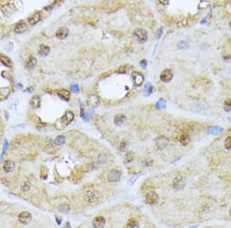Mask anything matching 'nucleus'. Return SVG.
<instances>
[{
    "instance_id": "1",
    "label": "nucleus",
    "mask_w": 231,
    "mask_h": 228,
    "mask_svg": "<svg viewBox=\"0 0 231 228\" xmlns=\"http://www.w3.org/2000/svg\"><path fill=\"white\" fill-rule=\"evenodd\" d=\"M75 118V115L74 113L71 111H66L64 113V115L60 118L59 120L56 121V128H59V129H61V128H65L66 126L69 125L72 121L74 120Z\"/></svg>"
},
{
    "instance_id": "2",
    "label": "nucleus",
    "mask_w": 231,
    "mask_h": 228,
    "mask_svg": "<svg viewBox=\"0 0 231 228\" xmlns=\"http://www.w3.org/2000/svg\"><path fill=\"white\" fill-rule=\"evenodd\" d=\"M85 200L90 204H96L102 200L101 194L95 189H89L85 192Z\"/></svg>"
},
{
    "instance_id": "3",
    "label": "nucleus",
    "mask_w": 231,
    "mask_h": 228,
    "mask_svg": "<svg viewBox=\"0 0 231 228\" xmlns=\"http://www.w3.org/2000/svg\"><path fill=\"white\" fill-rule=\"evenodd\" d=\"M133 35L135 36V38L137 39V41L139 42H141V43H143L147 40L148 34H147V32L143 29H136L134 31Z\"/></svg>"
},
{
    "instance_id": "4",
    "label": "nucleus",
    "mask_w": 231,
    "mask_h": 228,
    "mask_svg": "<svg viewBox=\"0 0 231 228\" xmlns=\"http://www.w3.org/2000/svg\"><path fill=\"white\" fill-rule=\"evenodd\" d=\"M121 171H119V170H116V169H113L109 171L107 179L110 182H118L121 178Z\"/></svg>"
},
{
    "instance_id": "5",
    "label": "nucleus",
    "mask_w": 231,
    "mask_h": 228,
    "mask_svg": "<svg viewBox=\"0 0 231 228\" xmlns=\"http://www.w3.org/2000/svg\"><path fill=\"white\" fill-rule=\"evenodd\" d=\"M18 221L22 224L27 225L32 221V215L29 212L23 211L22 213H20L19 215L18 216Z\"/></svg>"
},
{
    "instance_id": "6",
    "label": "nucleus",
    "mask_w": 231,
    "mask_h": 228,
    "mask_svg": "<svg viewBox=\"0 0 231 228\" xmlns=\"http://www.w3.org/2000/svg\"><path fill=\"white\" fill-rule=\"evenodd\" d=\"M173 187L176 190H180V189L183 188L185 185V181L184 178L180 175L175 177L173 181Z\"/></svg>"
},
{
    "instance_id": "7",
    "label": "nucleus",
    "mask_w": 231,
    "mask_h": 228,
    "mask_svg": "<svg viewBox=\"0 0 231 228\" xmlns=\"http://www.w3.org/2000/svg\"><path fill=\"white\" fill-rule=\"evenodd\" d=\"M159 199V195L154 191V190H150L149 191L146 195V198H145V200H146V202L148 204H154L157 202Z\"/></svg>"
},
{
    "instance_id": "8",
    "label": "nucleus",
    "mask_w": 231,
    "mask_h": 228,
    "mask_svg": "<svg viewBox=\"0 0 231 228\" xmlns=\"http://www.w3.org/2000/svg\"><path fill=\"white\" fill-rule=\"evenodd\" d=\"M173 78V74L170 69H165L160 74L159 78L163 82H170Z\"/></svg>"
},
{
    "instance_id": "9",
    "label": "nucleus",
    "mask_w": 231,
    "mask_h": 228,
    "mask_svg": "<svg viewBox=\"0 0 231 228\" xmlns=\"http://www.w3.org/2000/svg\"><path fill=\"white\" fill-rule=\"evenodd\" d=\"M69 34V29L66 26H63L60 27V29L56 31V37L59 39H65L66 38L68 37Z\"/></svg>"
},
{
    "instance_id": "10",
    "label": "nucleus",
    "mask_w": 231,
    "mask_h": 228,
    "mask_svg": "<svg viewBox=\"0 0 231 228\" xmlns=\"http://www.w3.org/2000/svg\"><path fill=\"white\" fill-rule=\"evenodd\" d=\"M133 78L134 85L136 87H139L143 84L144 81V76L140 72H133Z\"/></svg>"
},
{
    "instance_id": "11",
    "label": "nucleus",
    "mask_w": 231,
    "mask_h": 228,
    "mask_svg": "<svg viewBox=\"0 0 231 228\" xmlns=\"http://www.w3.org/2000/svg\"><path fill=\"white\" fill-rule=\"evenodd\" d=\"M28 26L24 21H20L16 25H15L14 32L17 34H22L27 30Z\"/></svg>"
},
{
    "instance_id": "12",
    "label": "nucleus",
    "mask_w": 231,
    "mask_h": 228,
    "mask_svg": "<svg viewBox=\"0 0 231 228\" xmlns=\"http://www.w3.org/2000/svg\"><path fill=\"white\" fill-rule=\"evenodd\" d=\"M99 104V98L96 95H91L87 99V104L91 108H96Z\"/></svg>"
},
{
    "instance_id": "13",
    "label": "nucleus",
    "mask_w": 231,
    "mask_h": 228,
    "mask_svg": "<svg viewBox=\"0 0 231 228\" xmlns=\"http://www.w3.org/2000/svg\"><path fill=\"white\" fill-rule=\"evenodd\" d=\"M106 224V219L102 216L95 217L92 221V226L96 228H101L103 227Z\"/></svg>"
},
{
    "instance_id": "14",
    "label": "nucleus",
    "mask_w": 231,
    "mask_h": 228,
    "mask_svg": "<svg viewBox=\"0 0 231 228\" xmlns=\"http://www.w3.org/2000/svg\"><path fill=\"white\" fill-rule=\"evenodd\" d=\"M15 167H16V164H15L14 162L12 160H9V159L3 162V165H2L3 170L6 173H10L14 171Z\"/></svg>"
},
{
    "instance_id": "15",
    "label": "nucleus",
    "mask_w": 231,
    "mask_h": 228,
    "mask_svg": "<svg viewBox=\"0 0 231 228\" xmlns=\"http://www.w3.org/2000/svg\"><path fill=\"white\" fill-rule=\"evenodd\" d=\"M41 14L39 12H36L34 13L33 15H31L30 16L28 19V21H29V23L32 25H34L38 23L41 20Z\"/></svg>"
},
{
    "instance_id": "16",
    "label": "nucleus",
    "mask_w": 231,
    "mask_h": 228,
    "mask_svg": "<svg viewBox=\"0 0 231 228\" xmlns=\"http://www.w3.org/2000/svg\"><path fill=\"white\" fill-rule=\"evenodd\" d=\"M169 144V140L166 138V137H159L156 141V145L158 148H165Z\"/></svg>"
},
{
    "instance_id": "17",
    "label": "nucleus",
    "mask_w": 231,
    "mask_h": 228,
    "mask_svg": "<svg viewBox=\"0 0 231 228\" xmlns=\"http://www.w3.org/2000/svg\"><path fill=\"white\" fill-rule=\"evenodd\" d=\"M126 120H127V117L123 114H117L116 115H115V118H114V123L116 125L121 126L122 124H124Z\"/></svg>"
},
{
    "instance_id": "18",
    "label": "nucleus",
    "mask_w": 231,
    "mask_h": 228,
    "mask_svg": "<svg viewBox=\"0 0 231 228\" xmlns=\"http://www.w3.org/2000/svg\"><path fill=\"white\" fill-rule=\"evenodd\" d=\"M57 95L61 98L62 99H63L64 101H69L70 98V93L69 91H67L66 89H60L57 91Z\"/></svg>"
},
{
    "instance_id": "19",
    "label": "nucleus",
    "mask_w": 231,
    "mask_h": 228,
    "mask_svg": "<svg viewBox=\"0 0 231 228\" xmlns=\"http://www.w3.org/2000/svg\"><path fill=\"white\" fill-rule=\"evenodd\" d=\"M36 65H37V60H36V58L34 56H30L27 59V61H25V68L33 69L36 66Z\"/></svg>"
},
{
    "instance_id": "20",
    "label": "nucleus",
    "mask_w": 231,
    "mask_h": 228,
    "mask_svg": "<svg viewBox=\"0 0 231 228\" xmlns=\"http://www.w3.org/2000/svg\"><path fill=\"white\" fill-rule=\"evenodd\" d=\"M30 104L31 106L34 108H38L40 107L41 104V98L39 95H34L30 100Z\"/></svg>"
},
{
    "instance_id": "21",
    "label": "nucleus",
    "mask_w": 231,
    "mask_h": 228,
    "mask_svg": "<svg viewBox=\"0 0 231 228\" xmlns=\"http://www.w3.org/2000/svg\"><path fill=\"white\" fill-rule=\"evenodd\" d=\"M39 55L41 56H46L50 53V48L48 45H41L38 52Z\"/></svg>"
},
{
    "instance_id": "22",
    "label": "nucleus",
    "mask_w": 231,
    "mask_h": 228,
    "mask_svg": "<svg viewBox=\"0 0 231 228\" xmlns=\"http://www.w3.org/2000/svg\"><path fill=\"white\" fill-rule=\"evenodd\" d=\"M66 138L64 135H59L55 138L53 142L56 146H62L66 143Z\"/></svg>"
},
{
    "instance_id": "23",
    "label": "nucleus",
    "mask_w": 231,
    "mask_h": 228,
    "mask_svg": "<svg viewBox=\"0 0 231 228\" xmlns=\"http://www.w3.org/2000/svg\"><path fill=\"white\" fill-rule=\"evenodd\" d=\"M189 141H190V138H189V135H187V133L186 132H183L180 135V141L183 144H187L189 143Z\"/></svg>"
},
{
    "instance_id": "24",
    "label": "nucleus",
    "mask_w": 231,
    "mask_h": 228,
    "mask_svg": "<svg viewBox=\"0 0 231 228\" xmlns=\"http://www.w3.org/2000/svg\"><path fill=\"white\" fill-rule=\"evenodd\" d=\"M0 61L5 66L10 67L11 66V60L9 59V58L6 57L5 56H0Z\"/></svg>"
},
{
    "instance_id": "25",
    "label": "nucleus",
    "mask_w": 231,
    "mask_h": 228,
    "mask_svg": "<svg viewBox=\"0 0 231 228\" xmlns=\"http://www.w3.org/2000/svg\"><path fill=\"white\" fill-rule=\"evenodd\" d=\"M127 226L128 227H139V224H138V221L134 219V218H131L127 222Z\"/></svg>"
},
{
    "instance_id": "26",
    "label": "nucleus",
    "mask_w": 231,
    "mask_h": 228,
    "mask_svg": "<svg viewBox=\"0 0 231 228\" xmlns=\"http://www.w3.org/2000/svg\"><path fill=\"white\" fill-rule=\"evenodd\" d=\"M224 111H231V99L228 98L227 100H225L224 103Z\"/></svg>"
},
{
    "instance_id": "27",
    "label": "nucleus",
    "mask_w": 231,
    "mask_h": 228,
    "mask_svg": "<svg viewBox=\"0 0 231 228\" xmlns=\"http://www.w3.org/2000/svg\"><path fill=\"white\" fill-rule=\"evenodd\" d=\"M9 93V88H0V98H4L7 97Z\"/></svg>"
},
{
    "instance_id": "28",
    "label": "nucleus",
    "mask_w": 231,
    "mask_h": 228,
    "mask_svg": "<svg viewBox=\"0 0 231 228\" xmlns=\"http://www.w3.org/2000/svg\"><path fill=\"white\" fill-rule=\"evenodd\" d=\"M156 107L159 109H164L166 108V101L164 99H159L156 102Z\"/></svg>"
},
{
    "instance_id": "29",
    "label": "nucleus",
    "mask_w": 231,
    "mask_h": 228,
    "mask_svg": "<svg viewBox=\"0 0 231 228\" xmlns=\"http://www.w3.org/2000/svg\"><path fill=\"white\" fill-rule=\"evenodd\" d=\"M31 187V183L29 181H25V182H23L21 186V190L22 191H28V190L30 189Z\"/></svg>"
},
{
    "instance_id": "30",
    "label": "nucleus",
    "mask_w": 231,
    "mask_h": 228,
    "mask_svg": "<svg viewBox=\"0 0 231 228\" xmlns=\"http://www.w3.org/2000/svg\"><path fill=\"white\" fill-rule=\"evenodd\" d=\"M134 158H135V155H134V154L133 152H128L126 155V156H125V160H126V162H128V163H130V162L133 161L134 160Z\"/></svg>"
},
{
    "instance_id": "31",
    "label": "nucleus",
    "mask_w": 231,
    "mask_h": 228,
    "mask_svg": "<svg viewBox=\"0 0 231 228\" xmlns=\"http://www.w3.org/2000/svg\"><path fill=\"white\" fill-rule=\"evenodd\" d=\"M153 188V184L150 183V181H145L143 184V187H142V189L143 190H152Z\"/></svg>"
},
{
    "instance_id": "32",
    "label": "nucleus",
    "mask_w": 231,
    "mask_h": 228,
    "mask_svg": "<svg viewBox=\"0 0 231 228\" xmlns=\"http://www.w3.org/2000/svg\"><path fill=\"white\" fill-rule=\"evenodd\" d=\"M224 146H225L226 149L228 150V151H231V136H228L225 139Z\"/></svg>"
},
{
    "instance_id": "33",
    "label": "nucleus",
    "mask_w": 231,
    "mask_h": 228,
    "mask_svg": "<svg viewBox=\"0 0 231 228\" xmlns=\"http://www.w3.org/2000/svg\"><path fill=\"white\" fill-rule=\"evenodd\" d=\"M177 47L180 49H186L189 48V43L186 41H180L179 43L177 44Z\"/></svg>"
},
{
    "instance_id": "34",
    "label": "nucleus",
    "mask_w": 231,
    "mask_h": 228,
    "mask_svg": "<svg viewBox=\"0 0 231 228\" xmlns=\"http://www.w3.org/2000/svg\"><path fill=\"white\" fill-rule=\"evenodd\" d=\"M145 90H146V93H147V95H151L152 93H153V91H154V87H153V85H151L150 83H148L147 84H146Z\"/></svg>"
},
{
    "instance_id": "35",
    "label": "nucleus",
    "mask_w": 231,
    "mask_h": 228,
    "mask_svg": "<svg viewBox=\"0 0 231 228\" xmlns=\"http://www.w3.org/2000/svg\"><path fill=\"white\" fill-rule=\"evenodd\" d=\"M69 210H70V207H69V205L66 204H65L60 206V209H59V210H60V211L65 212V213H66V212L69 211Z\"/></svg>"
},
{
    "instance_id": "36",
    "label": "nucleus",
    "mask_w": 231,
    "mask_h": 228,
    "mask_svg": "<svg viewBox=\"0 0 231 228\" xmlns=\"http://www.w3.org/2000/svg\"><path fill=\"white\" fill-rule=\"evenodd\" d=\"M7 147H8V141H7V139H6V140L4 141V143H3V148H2V155H1V160H2V157L4 156L5 153H6V149H7Z\"/></svg>"
},
{
    "instance_id": "37",
    "label": "nucleus",
    "mask_w": 231,
    "mask_h": 228,
    "mask_svg": "<svg viewBox=\"0 0 231 228\" xmlns=\"http://www.w3.org/2000/svg\"><path fill=\"white\" fill-rule=\"evenodd\" d=\"M71 89H72V92L74 93H78L80 92V88H79V85L76 84H73L71 85Z\"/></svg>"
},
{
    "instance_id": "38",
    "label": "nucleus",
    "mask_w": 231,
    "mask_h": 228,
    "mask_svg": "<svg viewBox=\"0 0 231 228\" xmlns=\"http://www.w3.org/2000/svg\"><path fill=\"white\" fill-rule=\"evenodd\" d=\"M162 28H160L157 30L156 34V39H159L161 38V36H162Z\"/></svg>"
},
{
    "instance_id": "39",
    "label": "nucleus",
    "mask_w": 231,
    "mask_h": 228,
    "mask_svg": "<svg viewBox=\"0 0 231 228\" xmlns=\"http://www.w3.org/2000/svg\"><path fill=\"white\" fill-rule=\"evenodd\" d=\"M159 2L161 4V5L166 6V5L170 2V0H159Z\"/></svg>"
},
{
    "instance_id": "40",
    "label": "nucleus",
    "mask_w": 231,
    "mask_h": 228,
    "mask_svg": "<svg viewBox=\"0 0 231 228\" xmlns=\"http://www.w3.org/2000/svg\"><path fill=\"white\" fill-rule=\"evenodd\" d=\"M139 64H140V66L143 68H145L146 67V65H147V62H146V60H142Z\"/></svg>"
},
{
    "instance_id": "41",
    "label": "nucleus",
    "mask_w": 231,
    "mask_h": 228,
    "mask_svg": "<svg viewBox=\"0 0 231 228\" xmlns=\"http://www.w3.org/2000/svg\"><path fill=\"white\" fill-rule=\"evenodd\" d=\"M56 222H57V224L59 225L61 224V223H62V219H58V217H56Z\"/></svg>"
},
{
    "instance_id": "42",
    "label": "nucleus",
    "mask_w": 231,
    "mask_h": 228,
    "mask_svg": "<svg viewBox=\"0 0 231 228\" xmlns=\"http://www.w3.org/2000/svg\"><path fill=\"white\" fill-rule=\"evenodd\" d=\"M33 90H34V88H33V87H31V88H26V90H25V91H26V92H33Z\"/></svg>"
},
{
    "instance_id": "43",
    "label": "nucleus",
    "mask_w": 231,
    "mask_h": 228,
    "mask_svg": "<svg viewBox=\"0 0 231 228\" xmlns=\"http://www.w3.org/2000/svg\"><path fill=\"white\" fill-rule=\"evenodd\" d=\"M205 22H206V19H204L203 21H201V24H203V23H205Z\"/></svg>"
},
{
    "instance_id": "44",
    "label": "nucleus",
    "mask_w": 231,
    "mask_h": 228,
    "mask_svg": "<svg viewBox=\"0 0 231 228\" xmlns=\"http://www.w3.org/2000/svg\"><path fill=\"white\" fill-rule=\"evenodd\" d=\"M229 214H230V217H231V207H230V210H229Z\"/></svg>"
},
{
    "instance_id": "45",
    "label": "nucleus",
    "mask_w": 231,
    "mask_h": 228,
    "mask_svg": "<svg viewBox=\"0 0 231 228\" xmlns=\"http://www.w3.org/2000/svg\"><path fill=\"white\" fill-rule=\"evenodd\" d=\"M230 29H231V19H230Z\"/></svg>"
}]
</instances>
